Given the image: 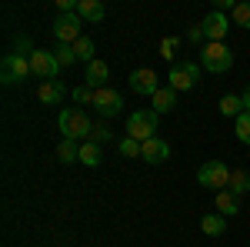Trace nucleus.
<instances>
[{
	"label": "nucleus",
	"instance_id": "obj_1",
	"mask_svg": "<svg viewBox=\"0 0 250 247\" xmlns=\"http://www.w3.org/2000/svg\"><path fill=\"white\" fill-rule=\"evenodd\" d=\"M60 134H63V140H90V131H94V120L87 117L83 107H67V111H60Z\"/></svg>",
	"mask_w": 250,
	"mask_h": 247
},
{
	"label": "nucleus",
	"instance_id": "obj_2",
	"mask_svg": "<svg viewBox=\"0 0 250 247\" xmlns=\"http://www.w3.org/2000/svg\"><path fill=\"white\" fill-rule=\"evenodd\" d=\"M200 67L210 74H227L233 67V50L227 44H204L200 47Z\"/></svg>",
	"mask_w": 250,
	"mask_h": 247
},
{
	"label": "nucleus",
	"instance_id": "obj_3",
	"mask_svg": "<svg viewBox=\"0 0 250 247\" xmlns=\"http://www.w3.org/2000/svg\"><path fill=\"white\" fill-rule=\"evenodd\" d=\"M200 64H190V60H180V64H173L170 74H167V87L170 90H177V94H187V90H193L197 87V80H200Z\"/></svg>",
	"mask_w": 250,
	"mask_h": 247
},
{
	"label": "nucleus",
	"instance_id": "obj_4",
	"mask_svg": "<svg viewBox=\"0 0 250 247\" xmlns=\"http://www.w3.org/2000/svg\"><path fill=\"white\" fill-rule=\"evenodd\" d=\"M157 120H160L157 111H134V114L127 117V137H134L140 144L157 137Z\"/></svg>",
	"mask_w": 250,
	"mask_h": 247
},
{
	"label": "nucleus",
	"instance_id": "obj_5",
	"mask_svg": "<svg viewBox=\"0 0 250 247\" xmlns=\"http://www.w3.org/2000/svg\"><path fill=\"white\" fill-rule=\"evenodd\" d=\"M197 184L200 187H210V190H227V184H230V167L224 160H207L197 171Z\"/></svg>",
	"mask_w": 250,
	"mask_h": 247
},
{
	"label": "nucleus",
	"instance_id": "obj_6",
	"mask_svg": "<svg viewBox=\"0 0 250 247\" xmlns=\"http://www.w3.org/2000/svg\"><path fill=\"white\" fill-rule=\"evenodd\" d=\"M54 37H57V44H77L83 37V20L77 14H57L54 17Z\"/></svg>",
	"mask_w": 250,
	"mask_h": 247
},
{
	"label": "nucleus",
	"instance_id": "obj_7",
	"mask_svg": "<svg viewBox=\"0 0 250 247\" xmlns=\"http://www.w3.org/2000/svg\"><path fill=\"white\" fill-rule=\"evenodd\" d=\"M30 57H20V54H7L0 64V80L3 84H20L23 77H30Z\"/></svg>",
	"mask_w": 250,
	"mask_h": 247
},
{
	"label": "nucleus",
	"instance_id": "obj_8",
	"mask_svg": "<svg viewBox=\"0 0 250 247\" xmlns=\"http://www.w3.org/2000/svg\"><path fill=\"white\" fill-rule=\"evenodd\" d=\"M30 70H34V77H40V80H57V70H60L57 54L37 47V50L30 54Z\"/></svg>",
	"mask_w": 250,
	"mask_h": 247
},
{
	"label": "nucleus",
	"instance_id": "obj_9",
	"mask_svg": "<svg viewBox=\"0 0 250 247\" xmlns=\"http://www.w3.org/2000/svg\"><path fill=\"white\" fill-rule=\"evenodd\" d=\"M90 107H97L100 117H117L120 107H124V97H120V90H114V87H100V90H94V104H90Z\"/></svg>",
	"mask_w": 250,
	"mask_h": 247
},
{
	"label": "nucleus",
	"instance_id": "obj_10",
	"mask_svg": "<svg viewBox=\"0 0 250 247\" xmlns=\"http://www.w3.org/2000/svg\"><path fill=\"white\" fill-rule=\"evenodd\" d=\"M200 27H204V37H207V44H224L227 30H230V20H227V14L213 10V14H207V17L200 20Z\"/></svg>",
	"mask_w": 250,
	"mask_h": 247
},
{
	"label": "nucleus",
	"instance_id": "obj_11",
	"mask_svg": "<svg viewBox=\"0 0 250 247\" xmlns=\"http://www.w3.org/2000/svg\"><path fill=\"white\" fill-rule=\"evenodd\" d=\"M130 90L134 94H144V97H154L160 90V77L154 70H147V67H140V70L130 74Z\"/></svg>",
	"mask_w": 250,
	"mask_h": 247
},
{
	"label": "nucleus",
	"instance_id": "obj_12",
	"mask_svg": "<svg viewBox=\"0 0 250 247\" xmlns=\"http://www.w3.org/2000/svg\"><path fill=\"white\" fill-rule=\"evenodd\" d=\"M167 157H170V147L160 137H150V140L140 144V160H147V164H164Z\"/></svg>",
	"mask_w": 250,
	"mask_h": 247
},
{
	"label": "nucleus",
	"instance_id": "obj_13",
	"mask_svg": "<svg viewBox=\"0 0 250 247\" xmlns=\"http://www.w3.org/2000/svg\"><path fill=\"white\" fill-rule=\"evenodd\" d=\"M107 77H110V67H107L104 60H94V64H87L83 84H87L90 90H100V87H107Z\"/></svg>",
	"mask_w": 250,
	"mask_h": 247
},
{
	"label": "nucleus",
	"instance_id": "obj_14",
	"mask_svg": "<svg viewBox=\"0 0 250 247\" xmlns=\"http://www.w3.org/2000/svg\"><path fill=\"white\" fill-rule=\"evenodd\" d=\"M37 97L43 100V104H60V100L67 97V87H63L60 80H40Z\"/></svg>",
	"mask_w": 250,
	"mask_h": 247
},
{
	"label": "nucleus",
	"instance_id": "obj_15",
	"mask_svg": "<svg viewBox=\"0 0 250 247\" xmlns=\"http://www.w3.org/2000/svg\"><path fill=\"white\" fill-rule=\"evenodd\" d=\"M104 3L100 0H77V17L83 20V23H100L104 20Z\"/></svg>",
	"mask_w": 250,
	"mask_h": 247
},
{
	"label": "nucleus",
	"instance_id": "obj_16",
	"mask_svg": "<svg viewBox=\"0 0 250 247\" xmlns=\"http://www.w3.org/2000/svg\"><path fill=\"white\" fill-rule=\"evenodd\" d=\"M213 204H217V214H224V217L240 214V197H237V194H230V190H217Z\"/></svg>",
	"mask_w": 250,
	"mask_h": 247
},
{
	"label": "nucleus",
	"instance_id": "obj_17",
	"mask_svg": "<svg viewBox=\"0 0 250 247\" xmlns=\"http://www.w3.org/2000/svg\"><path fill=\"white\" fill-rule=\"evenodd\" d=\"M200 230H204L207 237H220V234L227 230V217H224V214H204V217H200Z\"/></svg>",
	"mask_w": 250,
	"mask_h": 247
},
{
	"label": "nucleus",
	"instance_id": "obj_18",
	"mask_svg": "<svg viewBox=\"0 0 250 247\" xmlns=\"http://www.w3.org/2000/svg\"><path fill=\"white\" fill-rule=\"evenodd\" d=\"M150 100H154V111H157V114H170L173 107H177V90H170V87H160V90H157Z\"/></svg>",
	"mask_w": 250,
	"mask_h": 247
},
{
	"label": "nucleus",
	"instance_id": "obj_19",
	"mask_svg": "<svg viewBox=\"0 0 250 247\" xmlns=\"http://www.w3.org/2000/svg\"><path fill=\"white\" fill-rule=\"evenodd\" d=\"M217 111H220V117H237L244 114V97H237V94H227V97H220V104H217Z\"/></svg>",
	"mask_w": 250,
	"mask_h": 247
},
{
	"label": "nucleus",
	"instance_id": "obj_20",
	"mask_svg": "<svg viewBox=\"0 0 250 247\" xmlns=\"http://www.w3.org/2000/svg\"><path fill=\"white\" fill-rule=\"evenodd\" d=\"M227 190H230V194H237V197L250 194V174L244 171V167H233V171H230V184H227Z\"/></svg>",
	"mask_w": 250,
	"mask_h": 247
},
{
	"label": "nucleus",
	"instance_id": "obj_21",
	"mask_svg": "<svg viewBox=\"0 0 250 247\" xmlns=\"http://www.w3.org/2000/svg\"><path fill=\"white\" fill-rule=\"evenodd\" d=\"M104 157H100V144H94V140H83L80 144V164L83 167H97Z\"/></svg>",
	"mask_w": 250,
	"mask_h": 247
},
{
	"label": "nucleus",
	"instance_id": "obj_22",
	"mask_svg": "<svg viewBox=\"0 0 250 247\" xmlns=\"http://www.w3.org/2000/svg\"><path fill=\"white\" fill-rule=\"evenodd\" d=\"M57 160H60V164H74V160H80V144H77V140H60Z\"/></svg>",
	"mask_w": 250,
	"mask_h": 247
},
{
	"label": "nucleus",
	"instance_id": "obj_23",
	"mask_svg": "<svg viewBox=\"0 0 250 247\" xmlns=\"http://www.w3.org/2000/svg\"><path fill=\"white\" fill-rule=\"evenodd\" d=\"M74 54H77V60H83V64H94V40L90 37H80L77 44H74Z\"/></svg>",
	"mask_w": 250,
	"mask_h": 247
},
{
	"label": "nucleus",
	"instance_id": "obj_24",
	"mask_svg": "<svg viewBox=\"0 0 250 247\" xmlns=\"http://www.w3.org/2000/svg\"><path fill=\"white\" fill-rule=\"evenodd\" d=\"M233 131H237V140H240V144H250V114L247 111L233 120Z\"/></svg>",
	"mask_w": 250,
	"mask_h": 247
},
{
	"label": "nucleus",
	"instance_id": "obj_25",
	"mask_svg": "<svg viewBox=\"0 0 250 247\" xmlns=\"http://www.w3.org/2000/svg\"><path fill=\"white\" fill-rule=\"evenodd\" d=\"M54 54H57V64H60V67H70V64L77 60V54H74V44H57V50H54Z\"/></svg>",
	"mask_w": 250,
	"mask_h": 247
},
{
	"label": "nucleus",
	"instance_id": "obj_26",
	"mask_svg": "<svg viewBox=\"0 0 250 247\" xmlns=\"http://www.w3.org/2000/svg\"><path fill=\"white\" fill-rule=\"evenodd\" d=\"M90 140H94V144H107V140H114V131H110L107 124H100V120H97L94 131H90Z\"/></svg>",
	"mask_w": 250,
	"mask_h": 247
},
{
	"label": "nucleus",
	"instance_id": "obj_27",
	"mask_svg": "<svg viewBox=\"0 0 250 247\" xmlns=\"http://www.w3.org/2000/svg\"><path fill=\"white\" fill-rule=\"evenodd\" d=\"M177 47H180V37H164V40H160V57L173 60V57H177Z\"/></svg>",
	"mask_w": 250,
	"mask_h": 247
},
{
	"label": "nucleus",
	"instance_id": "obj_28",
	"mask_svg": "<svg viewBox=\"0 0 250 247\" xmlns=\"http://www.w3.org/2000/svg\"><path fill=\"white\" fill-rule=\"evenodd\" d=\"M233 23L250 30V3H237V7H233Z\"/></svg>",
	"mask_w": 250,
	"mask_h": 247
},
{
	"label": "nucleus",
	"instance_id": "obj_29",
	"mask_svg": "<svg viewBox=\"0 0 250 247\" xmlns=\"http://www.w3.org/2000/svg\"><path fill=\"white\" fill-rule=\"evenodd\" d=\"M117 147H120V154H124V157H140V140H134V137H124Z\"/></svg>",
	"mask_w": 250,
	"mask_h": 247
},
{
	"label": "nucleus",
	"instance_id": "obj_30",
	"mask_svg": "<svg viewBox=\"0 0 250 247\" xmlns=\"http://www.w3.org/2000/svg\"><path fill=\"white\" fill-rule=\"evenodd\" d=\"M34 50H37V47H30V37H27V34H20V37L14 40V54H20V57H30Z\"/></svg>",
	"mask_w": 250,
	"mask_h": 247
},
{
	"label": "nucleus",
	"instance_id": "obj_31",
	"mask_svg": "<svg viewBox=\"0 0 250 247\" xmlns=\"http://www.w3.org/2000/svg\"><path fill=\"white\" fill-rule=\"evenodd\" d=\"M74 100L77 104H94V90L87 84H80V87H74Z\"/></svg>",
	"mask_w": 250,
	"mask_h": 247
},
{
	"label": "nucleus",
	"instance_id": "obj_32",
	"mask_svg": "<svg viewBox=\"0 0 250 247\" xmlns=\"http://www.w3.org/2000/svg\"><path fill=\"white\" fill-rule=\"evenodd\" d=\"M187 40H193V44H204V27H200V23H197V27H190Z\"/></svg>",
	"mask_w": 250,
	"mask_h": 247
},
{
	"label": "nucleus",
	"instance_id": "obj_33",
	"mask_svg": "<svg viewBox=\"0 0 250 247\" xmlns=\"http://www.w3.org/2000/svg\"><path fill=\"white\" fill-rule=\"evenodd\" d=\"M240 97H244V111H247V114H250V87H247V90H244V94H240Z\"/></svg>",
	"mask_w": 250,
	"mask_h": 247
}]
</instances>
